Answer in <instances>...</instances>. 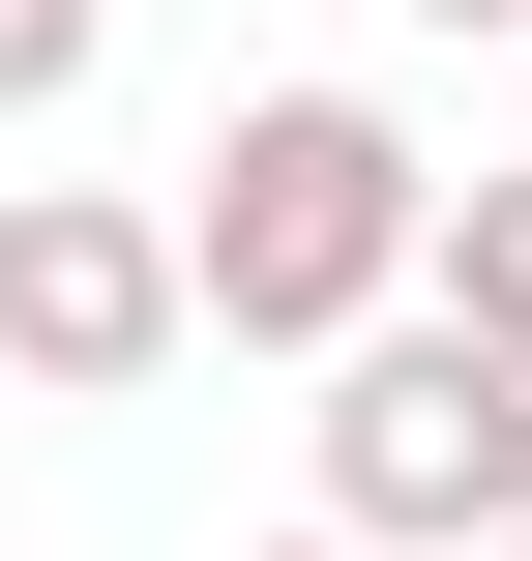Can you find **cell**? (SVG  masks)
<instances>
[{
    "label": "cell",
    "mask_w": 532,
    "mask_h": 561,
    "mask_svg": "<svg viewBox=\"0 0 532 561\" xmlns=\"http://www.w3.org/2000/svg\"><path fill=\"white\" fill-rule=\"evenodd\" d=\"M267 561H355V533H267Z\"/></svg>",
    "instance_id": "7"
},
{
    "label": "cell",
    "mask_w": 532,
    "mask_h": 561,
    "mask_svg": "<svg viewBox=\"0 0 532 561\" xmlns=\"http://www.w3.org/2000/svg\"><path fill=\"white\" fill-rule=\"evenodd\" d=\"M296 533H355V561H503L532 533V355H474V325H355L326 355V414H296Z\"/></svg>",
    "instance_id": "2"
},
{
    "label": "cell",
    "mask_w": 532,
    "mask_h": 561,
    "mask_svg": "<svg viewBox=\"0 0 532 561\" xmlns=\"http://www.w3.org/2000/svg\"><path fill=\"white\" fill-rule=\"evenodd\" d=\"M503 561H532V533H503Z\"/></svg>",
    "instance_id": "8"
},
{
    "label": "cell",
    "mask_w": 532,
    "mask_h": 561,
    "mask_svg": "<svg viewBox=\"0 0 532 561\" xmlns=\"http://www.w3.org/2000/svg\"><path fill=\"white\" fill-rule=\"evenodd\" d=\"M89 59H118V0H0V118H59Z\"/></svg>",
    "instance_id": "5"
},
{
    "label": "cell",
    "mask_w": 532,
    "mask_h": 561,
    "mask_svg": "<svg viewBox=\"0 0 532 561\" xmlns=\"http://www.w3.org/2000/svg\"><path fill=\"white\" fill-rule=\"evenodd\" d=\"M207 325H178V207H118V178H0V385L30 414H118V385H178Z\"/></svg>",
    "instance_id": "3"
},
{
    "label": "cell",
    "mask_w": 532,
    "mask_h": 561,
    "mask_svg": "<svg viewBox=\"0 0 532 561\" xmlns=\"http://www.w3.org/2000/svg\"><path fill=\"white\" fill-rule=\"evenodd\" d=\"M415 30H503V59H532V0H415Z\"/></svg>",
    "instance_id": "6"
},
{
    "label": "cell",
    "mask_w": 532,
    "mask_h": 561,
    "mask_svg": "<svg viewBox=\"0 0 532 561\" xmlns=\"http://www.w3.org/2000/svg\"><path fill=\"white\" fill-rule=\"evenodd\" d=\"M415 325L532 355V148H503V178H444V237H415Z\"/></svg>",
    "instance_id": "4"
},
{
    "label": "cell",
    "mask_w": 532,
    "mask_h": 561,
    "mask_svg": "<svg viewBox=\"0 0 532 561\" xmlns=\"http://www.w3.org/2000/svg\"><path fill=\"white\" fill-rule=\"evenodd\" d=\"M415 237H444V178H415L385 89H237L207 178H178V325H237V355H355V325H415Z\"/></svg>",
    "instance_id": "1"
}]
</instances>
